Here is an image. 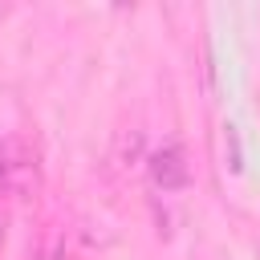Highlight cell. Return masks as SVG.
I'll return each mask as SVG.
<instances>
[{"mask_svg":"<svg viewBox=\"0 0 260 260\" xmlns=\"http://www.w3.org/2000/svg\"><path fill=\"white\" fill-rule=\"evenodd\" d=\"M150 179L162 191H179L187 183V162H183V146L179 142H167L162 150L150 154Z\"/></svg>","mask_w":260,"mask_h":260,"instance_id":"1","label":"cell"},{"mask_svg":"<svg viewBox=\"0 0 260 260\" xmlns=\"http://www.w3.org/2000/svg\"><path fill=\"white\" fill-rule=\"evenodd\" d=\"M0 183H4V154H0Z\"/></svg>","mask_w":260,"mask_h":260,"instance_id":"2","label":"cell"},{"mask_svg":"<svg viewBox=\"0 0 260 260\" xmlns=\"http://www.w3.org/2000/svg\"><path fill=\"white\" fill-rule=\"evenodd\" d=\"M0 240H4V219H0Z\"/></svg>","mask_w":260,"mask_h":260,"instance_id":"3","label":"cell"}]
</instances>
